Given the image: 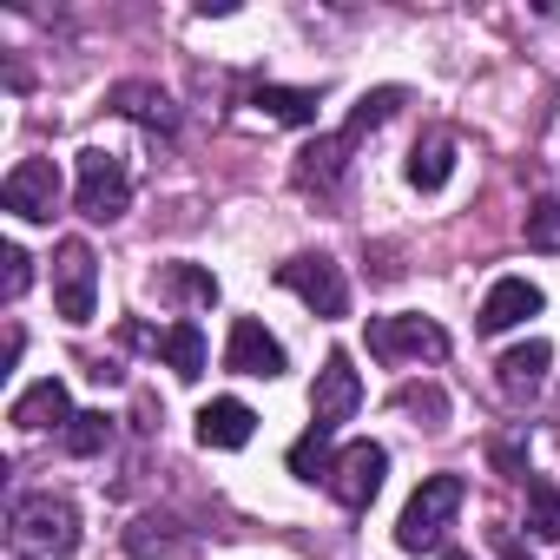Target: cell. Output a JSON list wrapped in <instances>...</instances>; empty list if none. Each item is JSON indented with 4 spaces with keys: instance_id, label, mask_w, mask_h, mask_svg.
I'll return each instance as SVG.
<instances>
[{
    "instance_id": "obj_1",
    "label": "cell",
    "mask_w": 560,
    "mask_h": 560,
    "mask_svg": "<svg viewBox=\"0 0 560 560\" xmlns=\"http://www.w3.org/2000/svg\"><path fill=\"white\" fill-rule=\"evenodd\" d=\"M396 106H402V93H396V86L370 93V100L350 113V126H343L337 139H317V145H304V152H298V185H304V191H330V185L350 172V152H357V139H363L370 126H383Z\"/></svg>"
},
{
    "instance_id": "obj_2",
    "label": "cell",
    "mask_w": 560,
    "mask_h": 560,
    "mask_svg": "<svg viewBox=\"0 0 560 560\" xmlns=\"http://www.w3.org/2000/svg\"><path fill=\"white\" fill-rule=\"evenodd\" d=\"M462 475H429L416 494H409V508H402V521H396V547L402 553H422V547H442V534H448V521L462 514Z\"/></svg>"
},
{
    "instance_id": "obj_3",
    "label": "cell",
    "mask_w": 560,
    "mask_h": 560,
    "mask_svg": "<svg viewBox=\"0 0 560 560\" xmlns=\"http://www.w3.org/2000/svg\"><path fill=\"white\" fill-rule=\"evenodd\" d=\"M14 534H21V547H34L47 560H67L80 547V508L67 494H21L14 501Z\"/></svg>"
},
{
    "instance_id": "obj_4",
    "label": "cell",
    "mask_w": 560,
    "mask_h": 560,
    "mask_svg": "<svg viewBox=\"0 0 560 560\" xmlns=\"http://www.w3.org/2000/svg\"><path fill=\"white\" fill-rule=\"evenodd\" d=\"M126 205H132V172H126V159L106 152V145H86V152H80V211H86L93 224H113V218H126Z\"/></svg>"
},
{
    "instance_id": "obj_5",
    "label": "cell",
    "mask_w": 560,
    "mask_h": 560,
    "mask_svg": "<svg viewBox=\"0 0 560 560\" xmlns=\"http://www.w3.org/2000/svg\"><path fill=\"white\" fill-rule=\"evenodd\" d=\"M54 304L67 324H93V311H100V264H93L86 237H67L54 250Z\"/></svg>"
},
{
    "instance_id": "obj_6",
    "label": "cell",
    "mask_w": 560,
    "mask_h": 560,
    "mask_svg": "<svg viewBox=\"0 0 560 560\" xmlns=\"http://www.w3.org/2000/svg\"><path fill=\"white\" fill-rule=\"evenodd\" d=\"M277 284L298 291L311 304V317H350V284H343V264L337 257H291V264H277Z\"/></svg>"
},
{
    "instance_id": "obj_7",
    "label": "cell",
    "mask_w": 560,
    "mask_h": 560,
    "mask_svg": "<svg viewBox=\"0 0 560 560\" xmlns=\"http://www.w3.org/2000/svg\"><path fill=\"white\" fill-rule=\"evenodd\" d=\"M370 357H383V363H435V357H448V330L442 324H429V317H370Z\"/></svg>"
},
{
    "instance_id": "obj_8",
    "label": "cell",
    "mask_w": 560,
    "mask_h": 560,
    "mask_svg": "<svg viewBox=\"0 0 560 560\" xmlns=\"http://www.w3.org/2000/svg\"><path fill=\"white\" fill-rule=\"evenodd\" d=\"M383 475H389V448L383 442H350L343 455H337V468H330V494L350 508V514H363L376 494H383Z\"/></svg>"
},
{
    "instance_id": "obj_9",
    "label": "cell",
    "mask_w": 560,
    "mask_h": 560,
    "mask_svg": "<svg viewBox=\"0 0 560 560\" xmlns=\"http://www.w3.org/2000/svg\"><path fill=\"white\" fill-rule=\"evenodd\" d=\"M357 409H363V376H357V363L337 350V357H324V370H317V389H311V422L337 435L343 422H357Z\"/></svg>"
},
{
    "instance_id": "obj_10",
    "label": "cell",
    "mask_w": 560,
    "mask_h": 560,
    "mask_svg": "<svg viewBox=\"0 0 560 560\" xmlns=\"http://www.w3.org/2000/svg\"><path fill=\"white\" fill-rule=\"evenodd\" d=\"M0 205L14 218H27V224H47L60 211V165L54 159H21L8 172V185H0Z\"/></svg>"
},
{
    "instance_id": "obj_11",
    "label": "cell",
    "mask_w": 560,
    "mask_h": 560,
    "mask_svg": "<svg viewBox=\"0 0 560 560\" xmlns=\"http://www.w3.org/2000/svg\"><path fill=\"white\" fill-rule=\"evenodd\" d=\"M224 370H231V376H264V383H270V376H284L291 363H284V343H277L257 317H237V324H231V343H224Z\"/></svg>"
},
{
    "instance_id": "obj_12",
    "label": "cell",
    "mask_w": 560,
    "mask_h": 560,
    "mask_svg": "<svg viewBox=\"0 0 560 560\" xmlns=\"http://www.w3.org/2000/svg\"><path fill=\"white\" fill-rule=\"evenodd\" d=\"M8 422H14V429H27V435H40V429H67V422H73V396H67V383H60V376L27 383V389L14 396Z\"/></svg>"
},
{
    "instance_id": "obj_13",
    "label": "cell",
    "mask_w": 560,
    "mask_h": 560,
    "mask_svg": "<svg viewBox=\"0 0 560 560\" xmlns=\"http://www.w3.org/2000/svg\"><path fill=\"white\" fill-rule=\"evenodd\" d=\"M540 284H527V277H501V284L481 298V337H501V330H514V324H527V317H540Z\"/></svg>"
},
{
    "instance_id": "obj_14",
    "label": "cell",
    "mask_w": 560,
    "mask_h": 560,
    "mask_svg": "<svg viewBox=\"0 0 560 560\" xmlns=\"http://www.w3.org/2000/svg\"><path fill=\"white\" fill-rule=\"evenodd\" d=\"M547 363H553V350L540 343V337H527V343H514L501 363H494V383H501V396L508 402H527L540 383H547Z\"/></svg>"
},
{
    "instance_id": "obj_15",
    "label": "cell",
    "mask_w": 560,
    "mask_h": 560,
    "mask_svg": "<svg viewBox=\"0 0 560 560\" xmlns=\"http://www.w3.org/2000/svg\"><path fill=\"white\" fill-rule=\"evenodd\" d=\"M250 429H257V416H250V402H237V396H218V402L198 409V442H205V448H244Z\"/></svg>"
},
{
    "instance_id": "obj_16",
    "label": "cell",
    "mask_w": 560,
    "mask_h": 560,
    "mask_svg": "<svg viewBox=\"0 0 560 560\" xmlns=\"http://www.w3.org/2000/svg\"><path fill=\"white\" fill-rule=\"evenodd\" d=\"M126 337L152 343V350L185 376V383H198V376H205V330H198V324H172V330H152V337H145V330H126Z\"/></svg>"
},
{
    "instance_id": "obj_17",
    "label": "cell",
    "mask_w": 560,
    "mask_h": 560,
    "mask_svg": "<svg viewBox=\"0 0 560 560\" xmlns=\"http://www.w3.org/2000/svg\"><path fill=\"white\" fill-rule=\"evenodd\" d=\"M185 547H191V534H178L172 514H139V521L126 527V553H132V560H159V553L178 560Z\"/></svg>"
},
{
    "instance_id": "obj_18",
    "label": "cell",
    "mask_w": 560,
    "mask_h": 560,
    "mask_svg": "<svg viewBox=\"0 0 560 560\" xmlns=\"http://www.w3.org/2000/svg\"><path fill=\"white\" fill-rule=\"evenodd\" d=\"M113 113H126V119H139V126H152V132H172V126H178V106H172L159 86H145V80L113 86Z\"/></svg>"
},
{
    "instance_id": "obj_19",
    "label": "cell",
    "mask_w": 560,
    "mask_h": 560,
    "mask_svg": "<svg viewBox=\"0 0 560 560\" xmlns=\"http://www.w3.org/2000/svg\"><path fill=\"white\" fill-rule=\"evenodd\" d=\"M448 172H455V132L416 139V152H409V185H416V191H442Z\"/></svg>"
},
{
    "instance_id": "obj_20",
    "label": "cell",
    "mask_w": 560,
    "mask_h": 560,
    "mask_svg": "<svg viewBox=\"0 0 560 560\" xmlns=\"http://www.w3.org/2000/svg\"><path fill=\"white\" fill-rule=\"evenodd\" d=\"M330 442H337V435L311 422V429L291 442V475H298V481H330V468H337V448H330Z\"/></svg>"
},
{
    "instance_id": "obj_21",
    "label": "cell",
    "mask_w": 560,
    "mask_h": 560,
    "mask_svg": "<svg viewBox=\"0 0 560 560\" xmlns=\"http://www.w3.org/2000/svg\"><path fill=\"white\" fill-rule=\"evenodd\" d=\"M250 106L270 113V119H284V126H317V93H304V86H257Z\"/></svg>"
},
{
    "instance_id": "obj_22",
    "label": "cell",
    "mask_w": 560,
    "mask_h": 560,
    "mask_svg": "<svg viewBox=\"0 0 560 560\" xmlns=\"http://www.w3.org/2000/svg\"><path fill=\"white\" fill-rule=\"evenodd\" d=\"M106 442H113V416H106V409H80V416L60 429V448H67V455H100Z\"/></svg>"
},
{
    "instance_id": "obj_23",
    "label": "cell",
    "mask_w": 560,
    "mask_h": 560,
    "mask_svg": "<svg viewBox=\"0 0 560 560\" xmlns=\"http://www.w3.org/2000/svg\"><path fill=\"white\" fill-rule=\"evenodd\" d=\"M527 527L540 540H560V488L547 475H527Z\"/></svg>"
},
{
    "instance_id": "obj_24",
    "label": "cell",
    "mask_w": 560,
    "mask_h": 560,
    "mask_svg": "<svg viewBox=\"0 0 560 560\" xmlns=\"http://www.w3.org/2000/svg\"><path fill=\"white\" fill-rule=\"evenodd\" d=\"M396 409H402V416H422V429H442V422H448V396H442L435 383H409V389H396Z\"/></svg>"
},
{
    "instance_id": "obj_25",
    "label": "cell",
    "mask_w": 560,
    "mask_h": 560,
    "mask_svg": "<svg viewBox=\"0 0 560 560\" xmlns=\"http://www.w3.org/2000/svg\"><path fill=\"white\" fill-rule=\"evenodd\" d=\"M165 291L185 298V304H218V277L198 270V264H172V270H165Z\"/></svg>"
},
{
    "instance_id": "obj_26",
    "label": "cell",
    "mask_w": 560,
    "mask_h": 560,
    "mask_svg": "<svg viewBox=\"0 0 560 560\" xmlns=\"http://www.w3.org/2000/svg\"><path fill=\"white\" fill-rule=\"evenodd\" d=\"M527 244L534 250H560V198H540L527 211Z\"/></svg>"
},
{
    "instance_id": "obj_27",
    "label": "cell",
    "mask_w": 560,
    "mask_h": 560,
    "mask_svg": "<svg viewBox=\"0 0 560 560\" xmlns=\"http://www.w3.org/2000/svg\"><path fill=\"white\" fill-rule=\"evenodd\" d=\"M0 264H8V277H0V291H8V298H21V291L34 284V257H27L21 244H0Z\"/></svg>"
},
{
    "instance_id": "obj_28",
    "label": "cell",
    "mask_w": 560,
    "mask_h": 560,
    "mask_svg": "<svg viewBox=\"0 0 560 560\" xmlns=\"http://www.w3.org/2000/svg\"><path fill=\"white\" fill-rule=\"evenodd\" d=\"M442 560H468V553H442Z\"/></svg>"
},
{
    "instance_id": "obj_29",
    "label": "cell",
    "mask_w": 560,
    "mask_h": 560,
    "mask_svg": "<svg viewBox=\"0 0 560 560\" xmlns=\"http://www.w3.org/2000/svg\"><path fill=\"white\" fill-rule=\"evenodd\" d=\"M501 560H527V553H501Z\"/></svg>"
}]
</instances>
